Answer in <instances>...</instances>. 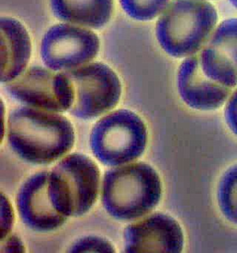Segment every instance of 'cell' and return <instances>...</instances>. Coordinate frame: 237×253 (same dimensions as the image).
I'll use <instances>...</instances> for the list:
<instances>
[{
	"label": "cell",
	"instance_id": "obj_1",
	"mask_svg": "<svg viewBox=\"0 0 237 253\" xmlns=\"http://www.w3.org/2000/svg\"><path fill=\"white\" fill-rule=\"evenodd\" d=\"M7 138L10 149L29 164H48L74 147L72 123L59 112L22 106L9 113Z\"/></svg>",
	"mask_w": 237,
	"mask_h": 253
},
{
	"label": "cell",
	"instance_id": "obj_2",
	"mask_svg": "<svg viewBox=\"0 0 237 253\" xmlns=\"http://www.w3.org/2000/svg\"><path fill=\"white\" fill-rule=\"evenodd\" d=\"M106 211L119 221L137 220L158 204L162 187L159 175L143 162L116 166L106 171L101 184Z\"/></svg>",
	"mask_w": 237,
	"mask_h": 253
},
{
	"label": "cell",
	"instance_id": "obj_3",
	"mask_svg": "<svg viewBox=\"0 0 237 253\" xmlns=\"http://www.w3.org/2000/svg\"><path fill=\"white\" fill-rule=\"evenodd\" d=\"M214 7L202 0H173L159 17L156 35L164 51L174 58L196 55L217 23Z\"/></svg>",
	"mask_w": 237,
	"mask_h": 253
},
{
	"label": "cell",
	"instance_id": "obj_4",
	"mask_svg": "<svg viewBox=\"0 0 237 253\" xmlns=\"http://www.w3.org/2000/svg\"><path fill=\"white\" fill-rule=\"evenodd\" d=\"M16 203L22 223L37 232L56 230L73 217L65 184L53 170L31 175L20 187Z\"/></svg>",
	"mask_w": 237,
	"mask_h": 253
},
{
	"label": "cell",
	"instance_id": "obj_5",
	"mask_svg": "<svg viewBox=\"0 0 237 253\" xmlns=\"http://www.w3.org/2000/svg\"><path fill=\"white\" fill-rule=\"evenodd\" d=\"M148 141L144 121L129 110H118L96 122L90 134V148L104 165L116 167L142 156Z\"/></svg>",
	"mask_w": 237,
	"mask_h": 253
},
{
	"label": "cell",
	"instance_id": "obj_6",
	"mask_svg": "<svg viewBox=\"0 0 237 253\" xmlns=\"http://www.w3.org/2000/svg\"><path fill=\"white\" fill-rule=\"evenodd\" d=\"M74 91L69 112L79 119H94L116 107L121 96V84L108 65L88 62L65 71Z\"/></svg>",
	"mask_w": 237,
	"mask_h": 253
},
{
	"label": "cell",
	"instance_id": "obj_7",
	"mask_svg": "<svg viewBox=\"0 0 237 253\" xmlns=\"http://www.w3.org/2000/svg\"><path fill=\"white\" fill-rule=\"evenodd\" d=\"M7 92L22 103L50 112H69L74 91L65 72L34 66L5 84Z\"/></svg>",
	"mask_w": 237,
	"mask_h": 253
},
{
	"label": "cell",
	"instance_id": "obj_8",
	"mask_svg": "<svg viewBox=\"0 0 237 253\" xmlns=\"http://www.w3.org/2000/svg\"><path fill=\"white\" fill-rule=\"evenodd\" d=\"M99 39L92 31L68 23L52 26L41 43V58L46 68L65 72L94 60Z\"/></svg>",
	"mask_w": 237,
	"mask_h": 253
},
{
	"label": "cell",
	"instance_id": "obj_9",
	"mask_svg": "<svg viewBox=\"0 0 237 253\" xmlns=\"http://www.w3.org/2000/svg\"><path fill=\"white\" fill-rule=\"evenodd\" d=\"M125 253H181L185 237L171 216L154 212L129 224L123 234Z\"/></svg>",
	"mask_w": 237,
	"mask_h": 253
},
{
	"label": "cell",
	"instance_id": "obj_10",
	"mask_svg": "<svg viewBox=\"0 0 237 253\" xmlns=\"http://www.w3.org/2000/svg\"><path fill=\"white\" fill-rule=\"evenodd\" d=\"M52 170L65 184L73 217L85 214L95 204L99 190L100 171L96 163L86 155L73 153L63 157Z\"/></svg>",
	"mask_w": 237,
	"mask_h": 253
},
{
	"label": "cell",
	"instance_id": "obj_11",
	"mask_svg": "<svg viewBox=\"0 0 237 253\" xmlns=\"http://www.w3.org/2000/svg\"><path fill=\"white\" fill-rule=\"evenodd\" d=\"M178 92L188 107L198 111H214L227 102L235 89L209 78L200 65L199 56L186 58L178 70Z\"/></svg>",
	"mask_w": 237,
	"mask_h": 253
},
{
	"label": "cell",
	"instance_id": "obj_12",
	"mask_svg": "<svg viewBox=\"0 0 237 253\" xmlns=\"http://www.w3.org/2000/svg\"><path fill=\"white\" fill-rule=\"evenodd\" d=\"M1 83L13 81L25 71L31 57V40L22 23L1 18Z\"/></svg>",
	"mask_w": 237,
	"mask_h": 253
},
{
	"label": "cell",
	"instance_id": "obj_13",
	"mask_svg": "<svg viewBox=\"0 0 237 253\" xmlns=\"http://www.w3.org/2000/svg\"><path fill=\"white\" fill-rule=\"evenodd\" d=\"M50 5L59 20L99 29L111 19L113 0H50Z\"/></svg>",
	"mask_w": 237,
	"mask_h": 253
},
{
	"label": "cell",
	"instance_id": "obj_14",
	"mask_svg": "<svg viewBox=\"0 0 237 253\" xmlns=\"http://www.w3.org/2000/svg\"><path fill=\"white\" fill-rule=\"evenodd\" d=\"M217 201L222 215L237 225V164L222 174L217 189Z\"/></svg>",
	"mask_w": 237,
	"mask_h": 253
},
{
	"label": "cell",
	"instance_id": "obj_15",
	"mask_svg": "<svg viewBox=\"0 0 237 253\" xmlns=\"http://www.w3.org/2000/svg\"><path fill=\"white\" fill-rule=\"evenodd\" d=\"M207 45L229 61L237 72V19L222 22Z\"/></svg>",
	"mask_w": 237,
	"mask_h": 253
},
{
	"label": "cell",
	"instance_id": "obj_16",
	"mask_svg": "<svg viewBox=\"0 0 237 253\" xmlns=\"http://www.w3.org/2000/svg\"><path fill=\"white\" fill-rule=\"evenodd\" d=\"M170 0H119L126 13L138 21H150L159 15Z\"/></svg>",
	"mask_w": 237,
	"mask_h": 253
},
{
	"label": "cell",
	"instance_id": "obj_17",
	"mask_svg": "<svg viewBox=\"0 0 237 253\" xmlns=\"http://www.w3.org/2000/svg\"><path fill=\"white\" fill-rule=\"evenodd\" d=\"M70 253H115V249L107 239L96 237L87 236L76 240L71 248Z\"/></svg>",
	"mask_w": 237,
	"mask_h": 253
},
{
	"label": "cell",
	"instance_id": "obj_18",
	"mask_svg": "<svg viewBox=\"0 0 237 253\" xmlns=\"http://www.w3.org/2000/svg\"><path fill=\"white\" fill-rule=\"evenodd\" d=\"M14 223V212L9 200L1 193V239L10 234Z\"/></svg>",
	"mask_w": 237,
	"mask_h": 253
},
{
	"label": "cell",
	"instance_id": "obj_19",
	"mask_svg": "<svg viewBox=\"0 0 237 253\" xmlns=\"http://www.w3.org/2000/svg\"><path fill=\"white\" fill-rule=\"evenodd\" d=\"M224 118L232 133L237 136V87L225 103Z\"/></svg>",
	"mask_w": 237,
	"mask_h": 253
},
{
	"label": "cell",
	"instance_id": "obj_20",
	"mask_svg": "<svg viewBox=\"0 0 237 253\" xmlns=\"http://www.w3.org/2000/svg\"><path fill=\"white\" fill-rule=\"evenodd\" d=\"M1 253H25V247L22 239L17 235L9 234L6 238L1 239Z\"/></svg>",
	"mask_w": 237,
	"mask_h": 253
},
{
	"label": "cell",
	"instance_id": "obj_21",
	"mask_svg": "<svg viewBox=\"0 0 237 253\" xmlns=\"http://www.w3.org/2000/svg\"><path fill=\"white\" fill-rule=\"evenodd\" d=\"M229 1L235 8H237V0H229Z\"/></svg>",
	"mask_w": 237,
	"mask_h": 253
}]
</instances>
